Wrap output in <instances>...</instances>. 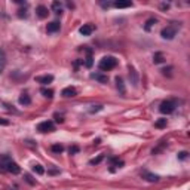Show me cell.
Returning <instances> with one entry per match:
<instances>
[{"instance_id":"1","label":"cell","mask_w":190,"mask_h":190,"mask_svg":"<svg viewBox=\"0 0 190 190\" xmlns=\"http://www.w3.org/2000/svg\"><path fill=\"white\" fill-rule=\"evenodd\" d=\"M180 28H181V22H171L169 25H166L165 28H162L160 36H162L164 39H166V40H172L174 37L177 36Z\"/></svg>"},{"instance_id":"2","label":"cell","mask_w":190,"mask_h":190,"mask_svg":"<svg viewBox=\"0 0 190 190\" xmlns=\"http://www.w3.org/2000/svg\"><path fill=\"white\" fill-rule=\"evenodd\" d=\"M116 66H117V59H116L115 57H110V55L101 58L98 63V68L101 71H110V70H113Z\"/></svg>"},{"instance_id":"3","label":"cell","mask_w":190,"mask_h":190,"mask_svg":"<svg viewBox=\"0 0 190 190\" xmlns=\"http://www.w3.org/2000/svg\"><path fill=\"white\" fill-rule=\"evenodd\" d=\"M175 107H177V101H175V99H166V101H164V103L160 104L159 111H160L162 115H171V113L175 111Z\"/></svg>"},{"instance_id":"4","label":"cell","mask_w":190,"mask_h":190,"mask_svg":"<svg viewBox=\"0 0 190 190\" xmlns=\"http://www.w3.org/2000/svg\"><path fill=\"white\" fill-rule=\"evenodd\" d=\"M37 131L39 132H52V131H55V125L54 122H51V120H45V122H40V123L37 125Z\"/></svg>"},{"instance_id":"5","label":"cell","mask_w":190,"mask_h":190,"mask_svg":"<svg viewBox=\"0 0 190 190\" xmlns=\"http://www.w3.org/2000/svg\"><path fill=\"white\" fill-rule=\"evenodd\" d=\"M10 160L12 159L8 155H0V172H8V166Z\"/></svg>"},{"instance_id":"6","label":"cell","mask_w":190,"mask_h":190,"mask_svg":"<svg viewBox=\"0 0 190 190\" xmlns=\"http://www.w3.org/2000/svg\"><path fill=\"white\" fill-rule=\"evenodd\" d=\"M108 162H110V166H111V168H110L111 172L115 171L116 168H122V166L125 165V162L122 160V159H119V157H110Z\"/></svg>"},{"instance_id":"7","label":"cell","mask_w":190,"mask_h":190,"mask_svg":"<svg viewBox=\"0 0 190 190\" xmlns=\"http://www.w3.org/2000/svg\"><path fill=\"white\" fill-rule=\"evenodd\" d=\"M61 95H63V97H66V98L76 97V95H77V89H76L75 86H67V88H64V89H63Z\"/></svg>"},{"instance_id":"8","label":"cell","mask_w":190,"mask_h":190,"mask_svg":"<svg viewBox=\"0 0 190 190\" xmlns=\"http://www.w3.org/2000/svg\"><path fill=\"white\" fill-rule=\"evenodd\" d=\"M129 80L132 83L134 86H138V83H140V79H138V73H137V70L134 68V67L129 66Z\"/></svg>"},{"instance_id":"9","label":"cell","mask_w":190,"mask_h":190,"mask_svg":"<svg viewBox=\"0 0 190 190\" xmlns=\"http://www.w3.org/2000/svg\"><path fill=\"white\" fill-rule=\"evenodd\" d=\"M94 30H95V27L92 24H83L82 27L79 28V33L82 34V36H91Z\"/></svg>"},{"instance_id":"10","label":"cell","mask_w":190,"mask_h":190,"mask_svg":"<svg viewBox=\"0 0 190 190\" xmlns=\"http://www.w3.org/2000/svg\"><path fill=\"white\" fill-rule=\"evenodd\" d=\"M36 15L40 18V19H45V18H48V15H49V10H48V8H46V6L40 5V6H37V8H36Z\"/></svg>"},{"instance_id":"11","label":"cell","mask_w":190,"mask_h":190,"mask_svg":"<svg viewBox=\"0 0 190 190\" xmlns=\"http://www.w3.org/2000/svg\"><path fill=\"white\" fill-rule=\"evenodd\" d=\"M59 28H61V24L58 21H52V22L46 25V31L48 33H57V31H59Z\"/></svg>"},{"instance_id":"12","label":"cell","mask_w":190,"mask_h":190,"mask_svg":"<svg viewBox=\"0 0 190 190\" xmlns=\"http://www.w3.org/2000/svg\"><path fill=\"white\" fill-rule=\"evenodd\" d=\"M86 58H85V67L91 68L92 64H94V58H92V49L91 48H86Z\"/></svg>"},{"instance_id":"13","label":"cell","mask_w":190,"mask_h":190,"mask_svg":"<svg viewBox=\"0 0 190 190\" xmlns=\"http://www.w3.org/2000/svg\"><path fill=\"white\" fill-rule=\"evenodd\" d=\"M141 175H143V178H146L149 183L159 181V175H156V174H150V172H147V171H143V172H141Z\"/></svg>"},{"instance_id":"14","label":"cell","mask_w":190,"mask_h":190,"mask_svg":"<svg viewBox=\"0 0 190 190\" xmlns=\"http://www.w3.org/2000/svg\"><path fill=\"white\" fill-rule=\"evenodd\" d=\"M54 80V76L52 75H46V76H37L36 77V82L37 83H42V85H48Z\"/></svg>"},{"instance_id":"15","label":"cell","mask_w":190,"mask_h":190,"mask_svg":"<svg viewBox=\"0 0 190 190\" xmlns=\"http://www.w3.org/2000/svg\"><path fill=\"white\" fill-rule=\"evenodd\" d=\"M18 101H19V104H21V106H30V104H31V98H30L27 94H22V95L19 97V99H18Z\"/></svg>"},{"instance_id":"16","label":"cell","mask_w":190,"mask_h":190,"mask_svg":"<svg viewBox=\"0 0 190 190\" xmlns=\"http://www.w3.org/2000/svg\"><path fill=\"white\" fill-rule=\"evenodd\" d=\"M113 6L117 9H123V8H131L132 6V2H115Z\"/></svg>"},{"instance_id":"17","label":"cell","mask_w":190,"mask_h":190,"mask_svg":"<svg viewBox=\"0 0 190 190\" xmlns=\"http://www.w3.org/2000/svg\"><path fill=\"white\" fill-rule=\"evenodd\" d=\"M164 61H165V57H164L162 52H156V54L153 55V63H155V64H160V63H164Z\"/></svg>"},{"instance_id":"18","label":"cell","mask_w":190,"mask_h":190,"mask_svg":"<svg viewBox=\"0 0 190 190\" xmlns=\"http://www.w3.org/2000/svg\"><path fill=\"white\" fill-rule=\"evenodd\" d=\"M92 79H97L99 83H107V80H108L107 76L101 75V73H94V75H92Z\"/></svg>"},{"instance_id":"19","label":"cell","mask_w":190,"mask_h":190,"mask_svg":"<svg viewBox=\"0 0 190 190\" xmlns=\"http://www.w3.org/2000/svg\"><path fill=\"white\" fill-rule=\"evenodd\" d=\"M116 85H117V89L120 91L122 95H125V85H123V80H122V77H116Z\"/></svg>"},{"instance_id":"20","label":"cell","mask_w":190,"mask_h":190,"mask_svg":"<svg viewBox=\"0 0 190 190\" xmlns=\"http://www.w3.org/2000/svg\"><path fill=\"white\" fill-rule=\"evenodd\" d=\"M52 10H54L57 15H61V14H63V6L59 5V2H54V3H52Z\"/></svg>"},{"instance_id":"21","label":"cell","mask_w":190,"mask_h":190,"mask_svg":"<svg viewBox=\"0 0 190 190\" xmlns=\"http://www.w3.org/2000/svg\"><path fill=\"white\" fill-rule=\"evenodd\" d=\"M5 67H6V55L3 52H0V75L3 73Z\"/></svg>"},{"instance_id":"22","label":"cell","mask_w":190,"mask_h":190,"mask_svg":"<svg viewBox=\"0 0 190 190\" xmlns=\"http://www.w3.org/2000/svg\"><path fill=\"white\" fill-rule=\"evenodd\" d=\"M155 24H156V18H149V19L146 21L144 30H146V31H150V28H152V27H153Z\"/></svg>"},{"instance_id":"23","label":"cell","mask_w":190,"mask_h":190,"mask_svg":"<svg viewBox=\"0 0 190 190\" xmlns=\"http://www.w3.org/2000/svg\"><path fill=\"white\" fill-rule=\"evenodd\" d=\"M40 94L43 97H46V98H52V97H54V91H52V89H46V88H42Z\"/></svg>"},{"instance_id":"24","label":"cell","mask_w":190,"mask_h":190,"mask_svg":"<svg viewBox=\"0 0 190 190\" xmlns=\"http://www.w3.org/2000/svg\"><path fill=\"white\" fill-rule=\"evenodd\" d=\"M51 150H52L54 153H63V152H64V147H63L61 144H54V146L51 147Z\"/></svg>"},{"instance_id":"25","label":"cell","mask_w":190,"mask_h":190,"mask_svg":"<svg viewBox=\"0 0 190 190\" xmlns=\"http://www.w3.org/2000/svg\"><path fill=\"white\" fill-rule=\"evenodd\" d=\"M33 171H34L36 174L42 175V174H45V168H43L42 165H39V164H37V165H34V166H33Z\"/></svg>"},{"instance_id":"26","label":"cell","mask_w":190,"mask_h":190,"mask_svg":"<svg viewBox=\"0 0 190 190\" xmlns=\"http://www.w3.org/2000/svg\"><path fill=\"white\" fill-rule=\"evenodd\" d=\"M166 123H168V122H166V119H159V120H156L155 126H156V128H165Z\"/></svg>"},{"instance_id":"27","label":"cell","mask_w":190,"mask_h":190,"mask_svg":"<svg viewBox=\"0 0 190 190\" xmlns=\"http://www.w3.org/2000/svg\"><path fill=\"white\" fill-rule=\"evenodd\" d=\"M103 159H104V155H99L98 157H95V159H91V160H89V164H91V165H98V164L101 162V160H103Z\"/></svg>"},{"instance_id":"28","label":"cell","mask_w":190,"mask_h":190,"mask_svg":"<svg viewBox=\"0 0 190 190\" xmlns=\"http://www.w3.org/2000/svg\"><path fill=\"white\" fill-rule=\"evenodd\" d=\"M187 156H189L187 152H180V153H178V159H180V160H184Z\"/></svg>"},{"instance_id":"29","label":"cell","mask_w":190,"mask_h":190,"mask_svg":"<svg viewBox=\"0 0 190 190\" xmlns=\"http://www.w3.org/2000/svg\"><path fill=\"white\" fill-rule=\"evenodd\" d=\"M99 110H103V106H92V108L89 111H91V113H95V111H99Z\"/></svg>"},{"instance_id":"30","label":"cell","mask_w":190,"mask_h":190,"mask_svg":"<svg viewBox=\"0 0 190 190\" xmlns=\"http://www.w3.org/2000/svg\"><path fill=\"white\" fill-rule=\"evenodd\" d=\"M79 152V147L77 146H73V147H70V155H76Z\"/></svg>"},{"instance_id":"31","label":"cell","mask_w":190,"mask_h":190,"mask_svg":"<svg viewBox=\"0 0 190 190\" xmlns=\"http://www.w3.org/2000/svg\"><path fill=\"white\" fill-rule=\"evenodd\" d=\"M25 180H27V181L30 183V184H36V183H34L33 180H31V177H30V175H25Z\"/></svg>"},{"instance_id":"32","label":"cell","mask_w":190,"mask_h":190,"mask_svg":"<svg viewBox=\"0 0 190 190\" xmlns=\"http://www.w3.org/2000/svg\"><path fill=\"white\" fill-rule=\"evenodd\" d=\"M0 125H9V120H5V119H0Z\"/></svg>"},{"instance_id":"33","label":"cell","mask_w":190,"mask_h":190,"mask_svg":"<svg viewBox=\"0 0 190 190\" xmlns=\"http://www.w3.org/2000/svg\"><path fill=\"white\" fill-rule=\"evenodd\" d=\"M160 8H162V9H168V8H169V5H168V3H166V5H165V3H164V5L160 6Z\"/></svg>"},{"instance_id":"34","label":"cell","mask_w":190,"mask_h":190,"mask_svg":"<svg viewBox=\"0 0 190 190\" xmlns=\"http://www.w3.org/2000/svg\"><path fill=\"white\" fill-rule=\"evenodd\" d=\"M8 190H12V189H8Z\"/></svg>"}]
</instances>
